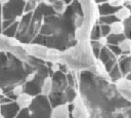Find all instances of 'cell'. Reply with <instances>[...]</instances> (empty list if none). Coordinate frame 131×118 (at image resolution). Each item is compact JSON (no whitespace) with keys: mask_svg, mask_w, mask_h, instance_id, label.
<instances>
[{"mask_svg":"<svg viewBox=\"0 0 131 118\" xmlns=\"http://www.w3.org/2000/svg\"><path fill=\"white\" fill-rule=\"evenodd\" d=\"M19 109L15 103V101L10 102L8 104L0 105V113L3 118H15L19 113Z\"/></svg>","mask_w":131,"mask_h":118,"instance_id":"5","label":"cell"},{"mask_svg":"<svg viewBox=\"0 0 131 118\" xmlns=\"http://www.w3.org/2000/svg\"><path fill=\"white\" fill-rule=\"evenodd\" d=\"M10 2V0H0V5L1 6H4L6 4H8Z\"/></svg>","mask_w":131,"mask_h":118,"instance_id":"17","label":"cell"},{"mask_svg":"<svg viewBox=\"0 0 131 118\" xmlns=\"http://www.w3.org/2000/svg\"><path fill=\"white\" fill-rule=\"evenodd\" d=\"M24 49L28 53L29 56H33L38 60H44L46 61V53L48 47L43 46L41 44H30V43H25L23 44Z\"/></svg>","mask_w":131,"mask_h":118,"instance_id":"4","label":"cell"},{"mask_svg":"<svg viewBox=\"0 0 131 118\" xmlns=\"http://www.w3.org/2000/svg\"><path fill=\"white\" fill-rule=\"evenodd\" d=\"M71 104L73 106V110L71 112L73 118H89L88 109L80 95H76Z\"/></svg>","mask_w":131,"mask_h":118,"instance_id":"3","label":"cell"},{"mask_svg":"<svg viewBox=\"0 0 131 118\" xmlns=\"http://www.w3.org/2000/svg\"><path fill=\"white\" fill-rule=\"evenodd\" d=\"M60 55H61V51H59L57 48L50 47L47 49L46 61L51 64H60Z\"/></svg>","mask_w":131,"mask_h":118,"instance_id":"9","label":"cell"},{"mask_svg":"<svg viewBox=\"0 0 131 118\" xmlns=\"http://www.w3.org/2000/svg\"><path fill=\"white\" fill-rule=\"evenodd\" d=\"M2 94H3V91H2V89H1V88H0V96H1V95H2Z\"/></svg>","mask_w":131,"mask_h":118,"instance_id":"19","label":"cell"},{"mask_svg":"<svg viewBox=\"0 0 131 118\" xmlns=\"http://www.w3.org/2000/svg\"><path fill=\"white\" fill-rule=\"evenodd\" d=\"M33 100H34V96L25 91L16 97L15 103H16L19 110H26V109H29L31 107V105L33 103Z\"/></svg>","mask_w":131,"mask_h":118,"instance_id":"7","label":"cell"},{"mask_svg":"<svg viewBox=\"0 0 131 118\" xmlns=\"http://www.w3.org/2000/svg\"><path fill=\"white\" fill-rule=\"evenodd\" d=\"M115 16L120 22L126 21L131 16V9L128 6H125V5L122 6V7H119L118 10L115 12Z\"/></svg>","mask_w":131,"mask_h":118,"instance_id":"11","label":"cell"},{"mask_svg":"<svg viewBox=\"0 0 131 118\" xmlns=\"http://www.w3.org/2000/svg\"><path fill=\"white\" fill-rule=\"evenodd\" d=\"M107 2L112 7H122L125 5V0H107Z\"/></svg>","mask_w":131,"mask_h":118,"instance_id":"14","label":"cell"},{"mask_svg":"<svg viewBox=\"0 0 131 118\" xmlns=\"http://www.w3.org/2000/svg\"><path fill=\"white\" fill-rule=\"evenodd\" d=\"M115 87L123 100L131 104V80L121 77L115 81Z\"/></svg>","mask_w":131,"mask_h":118,"instance_id":"2","label":"cell"},{"mask_svg":"<svg viewBox=\"0 0 131 118\" xmlns=\"http://www.w3.org/2000/svg\"><path fill=\"white\" fill-rule=\"evenodd\" d=\"M70 104H60L52 108L50 118H70Z\"/></svg>","mask_w":131,"mask_h":118,"instance_id":"6","label":"cell"},{"mask_svg":"<svg viewBox=\"0 0 131 118\" xmlns=\"http://www.w3.org/2000/svg\"><path fill=\"white\" fill-rule=\"evenodd\" d=\"M98 43H99L101 46L106 45V43H107V38H106V37H100V38L98 39Z\"/></svg>","mask_w":131,"mask_h":118,"instance_id":"15","label":"cell"},{"mask_svg":"<svg viewBox=\"0 0 131 118\" xmlns=\"http://www.w3.org/2000/svg\"><path fill=\"white\" fill-rule=\"evenodd\" d=\"M39 1H42V2H47V1H49V0H39Z\"/></svg>","mask_w":131,"mask_h":118,"instance_id":"20","label":"cell"},{"mask_svg":"<svg viewBox=\"0 0 131 118\" xmlns=\"http://www.w3.org/2000/svg\"><path fill=\"white\" fill-rule=\"evenodd\" d=\"M118 47L122 52H129L131 48V38H124L118 43Z\"/></svg>","mask_w":131,"mask_h":118,"instance_id":"13","label":"cell"},{"mask_svg":"<svg viewBox=\"0 0 131 118\" xmlns=\"http://www.w3.org/2000/svg\"><path fill=\"white\" fill-rule=\"evenodd\" d=\"M1 30H2V6L0 5V34L2 33Z\"/></svg>","mask_w":131,"mask_h":118,"instance_id":"16","label":"cell"},{"mask_svg":"<svg viewBox=\"0 0 131 118\" xmlns=\"http://www.w3.org/2000/svg\"><path fill=\"white\" fill-rule=\"evenodd\" d=\"M24 3H28V2H30V1H32V0H21Z\"/></svg>","mask_w":131,"mask_h":118,"instance_id":"18","label":"cell"},{"mask_svg":"<svg viewBox=\"0 0 131 118\" xmlns=\"http://www.w3.org/2000/svg\"><path fill=\"white\" fill-rule=\"evenodd\" d=\"M95 60L89 40L79 41L78 45L61 52L60 64L66 65L73 71L95 70Z\"/></svg>","mask_w":131,"mask_h":118,"instance_id":"1","label":"cell"},{"mask_svg":"<svg viewBox=\"0 0 131 118\" xmlns=\"http://www.w3.org/2000/svg\"><path fill=\"white\" fill-rule=\"evenodd\" d=\"M51 6L53 8V10L58 13V14H62L64 13L66 9H67V5L64 4V2L62 0H54L52 3H51Z\"/></svg>","mask_w":131,"mask_h":118,"instance_id":"12","label":"cell"},{"mask_svg":"<svg viewBox=\"0 0 131 118\" xmlns=\"http://www.w3.org/2000/svg\"><path fill=\"white\" fill-rule=\"evenodd\" d=\"M108 30H110V33L113 35H122L125 33V25L123 22L116 21L110 24Z\"/></svg>","mask_w":131,"mask_h":118,"instance_id":"10","label":"cell"},{"mask_svg":"<svg viewBox=\"0 0 131 118\" xmlns=\"http://www.w3.org/2000/svg\"><path fill=\"white\" fill-rule=\"evenodd\" d=\"M0 118H3V117H2V115H1V113H0Z\"/></svg>","mask_w":131,"mask_h":118,"instance_id":"22","label":"cell"},{"mask_svg":"<svg viewBox=\"0 0 131 118\" xmlns=\"http://www.w3.org/2000/svg\"><path fill=\"white\" fill-rule=\"evenodd\" d=\"M129 54H130V56H131V48H130V50H129Z\"/></svg>","mask_w":131,"mask_h":118,"instance_id":"21","label":"cell"},{"mask_svg":"<svg viewBox=\"0 0 131 118\" xmlns=\"http://www.w3.org/2000/svg\"><path fill=\"white\" fill-rule=\"evenodd\" d=\"M52 88H53L52 77L51 76H46L42 80V84H41V87H40V95H42L44 97H48L52 92Z\"/></svg>","mask_w":131,"mask_h":118,"instance_id":"8","label":"cell"}]
</instances>
